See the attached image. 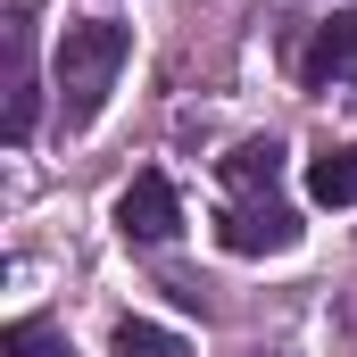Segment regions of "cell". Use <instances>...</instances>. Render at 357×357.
<instances>
[{
  "instance_id": "6da1fadb",
  "label": "cell",
  "mask_w": 357,
  "mask_h": 357,
  "mask_svg": "<svg viewBox=\"0 0 357 357\" xmlns=\"http://www.w3.org/2000/svg\"><path fill=\"white\" fill-rule=\"evenodd\" d=\"M125 50H133V33H125L116 17H84V25L59 33V108H67L75 133L108 108V91L125 75Z\"/></svg>"
},
{
  "instance_id": "7a4b0ae2",
  "label": "cell",
  "mask_w": 357,
  "mask_h": 357,
  "mask_svg": "<svg viewBox=\"0 0 357 357\" xmlns=\"http://www.w3.org/2000/svg\"><path fill=\"white\" fill-rule=\"evenodd\" d=\"M216 241L233 258H266V250H299V216L274 191H233V208H216Z\"/></svg>"
},
{
  "instance_id": "3957f363",
  "label": "cell",
  "mask_w": 357,
  "mask_h": 357,
  "mask_svg": "<svg viewBox=\"0 0 357 357\" xmlns=\"http://www.w3.org/2000/svg\"><path fill=\"white\" fill-rule=\"evenodd\" d=\"M116 233H125V241H150V250L175 241L183 233V191L158 175V167H142V175L116 191Z\"/></svg>"
},
{
  "instance_id": "277c9868",
  "label": "cell",
  "mask_w": 357,
  "mask_h": 357,
  "mask_svg": "<svg viewBox=\"0 0 357 357\" xmlns=\"http://www.w3.org/2000/svg\"><path fill=\"white\" fill-rule=\"evenodd\" d=\"M299 84H307V91H341V84H357V8L324 17V25L307 33V50H299Z\"/></svg>"
},
{
  "instance_id": "5b68a950",
  "label": "cell",
  "mask_w": 357,
  "mask_h": 357,
  "mask_svg": "<svg viewBox=\"0 0 357 357\" xmlns=\"http://www.w3.org/2000/svg\"><path fill=\"white\" fill-rule=\"evenodd\" d=\"M307 199H316V208H357V142L349 150H324V158L307 167Z\"/></svg>"
},
{
  "instance_id": "8992f818",
  "label": "cell",
  "mask_w": 357,
  "mask_h": 357,
  "mask_svg": "<svg viewBox=\"0 0 357 357\" xmlns=\"http://www.w3.org/2000/svg\"><path fill=\"white\" fill-rule=\"evenodd\" d=\"M225 183H233V191H274V183H282V150H274V142H241V150L225 158Z\"/></svg>"
},
{
  "instance_id": "52a82bcc",
  "label": "cell",
  "mask_w": 357,
  "mask_h": 357,
  "mask_svg": "<svg viewBox=\"0 0 357 357\" xmlns=\"http://www.w3.org/2000/svg\"><path fill=\"white\" fill-rule=\"evenodd\" d=\"M108 349H116V357H191V341H183V333H167V324H142V316H125Z\"/></svg>"
},
{
  "instance_id": "ba28073f",
  "label": "cell",
  "mask_w": 357,
  "mask_h": 357,
  "mask_svg": "<svg viewBox=\"0 0 357 357\" xmlns=\"http://www.w3.org/2000/svg\"><path fill=\"white\" fill-rule=\"evenodd\" d=\"M8 142H33V59H25V25H17V59H8Z\"/></svg>"
},
{
  "instance_id": "9c48e42d",
  "label": "cell",
  "mask_w": 357,
  "mask_h": 357,
  "mask_svg": "<svg viewBox=\"0 0 357 357\" xmlns=\"http://www.w3.org/2000/svg\"><path fill=\"white\" fill-rule=\"evenodd\" d=\"M0 357H75V349H67V333H59V324L25 316V324H8V333H0Z\"/></svg>"
}]
</instances>
